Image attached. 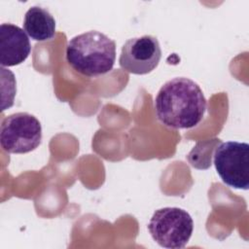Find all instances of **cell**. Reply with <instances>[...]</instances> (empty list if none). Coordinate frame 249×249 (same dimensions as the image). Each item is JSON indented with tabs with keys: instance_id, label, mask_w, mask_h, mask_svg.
I'll return each mask as SVG.
<instances>
[{
	"instance_id": "cell-2",
	"label": "cell",
	"mask_w": 249,
	"mask_h": 249,
	"mask_svg": "<svg viewBox=\"0 0 249 249\" xmlns=\"http://www.w3.org/2000/svg\"><path fill=\"white\" fill-rule=\"evenodd\" d=\"M66 59L74 70L84 76L104 75L115 64L116 43L100 31H87L69 40Z\"/></svg>"
},
{
	"instance_id": "cell-4",
	"label": "cell",
	"mask_w": 249,
	"mask_h": 249,
	"mask_svg": "<svg viewBox=\"0 0 249 249\" xmlns=\"http://www.w3.org/2000/svg\"><path fill=\"white\" fill-rule=\"evenodd\" d=\"M42 140L39 120L25 112L15 113L3 119L0 129V144L11 154H25L35 150Z\"/></svg>"
},
{
	"instance_id": "cell-3",
	"label": "cell",
	"mask_w": 249,
	"mask_h": 249,
	"mask_svg": "<svg viewBox=\"0 0 249 249\" xmlns=\"http://www.w3.org/2000/svg\"><path fill=\"white\" fill-rule=\"evenodd\" d=\"M152 238L161 247H185L194 231L191 215L179 207H163L154 212L148 225Z\"/></svg>"
},
{
	"instance_id": "cell-8",
	"label": "cell",
	"mask_w": 249,
	"mask_h": 249,
	"mask_svg": "<svg viewBox=\"0 0 249 249\" xmlns=\"http://www.w3.org/2000/svg\"><path fill=\"white\" fill-rule=\"evenodd\" d=\"M23 29L33 40L47 41L55 34V20L47 9L33 6L24 15Z\"/></svg>"
},
{
	"instance_id": "cell-6",
	"label": "cell",
	"mask_w": 249,
	"mask_h": 249,
	"mask_svg": "<svg viewBox=\"0 0 249 249\" xmlns=\"http://www.w3.org/2000/svg\"><path fill=\"white\" fill-rule=\"evenodd\" d=\"M160 57L159 40L154 36L144 35L128 39L124 44L119 63L121 68L128 73L145 75L159 65Z\"/></svg>"
},
{
	"instance_id": "cell-1",
	"label": "cell",
	"mask_w": 249,
	"mask_h": 249,
	"mask_svg": "<svg viewBox=\"0 0 249 249\" xmlns=\"http://www.w3.org/2000/svg\"><path fill=\"white\" fill-rule=\"evenodd\" d=\"M207 101L200 87L186 77L167 81L155 98L158 120L173 129H187L197 125L204 117Z\"/></svg>"
},
{
	"instance_id": "cell-7",
	"label": "cell",
	"mask_w": 249,
	"mask_h": 249,
	"mask_svg": "<svg viewBox=\"0 0 249 249\" xmlns=\"http://www.w3.org/2000/svg\"><path fill=\"white\" fill-rule=\"evenodd\" d=\"M31 45L26 32L13 23H2L0 26V64L16 66L28 57Z\"/></svg>"
},
{
	"instance_id": "cell-5",
	"label": "cell",
	"mask_w": 249,
	"mask_h": 249,
	"mask_svg": "<svg viewBox=\"0 0 249 249\" xmlns=\"http://www.w3.org/2000/svg\"><path fill=\"white\" fill-rule=\"evenodd\" d=\"M214 165L222 181L233 188H249V145L245 142L228 141L216 147Z\"/></svg>"
}]
</instances>
